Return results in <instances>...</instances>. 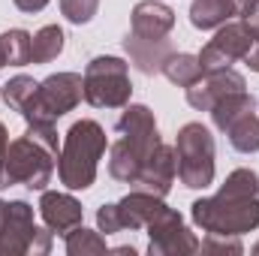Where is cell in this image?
Segmentation results:
<instances>
[{
	"label": "cell",
	"mask_w": 259,
	"mask_h": 256,
	"mask_svg": "<svg viewBox=\"0 0 259 256\" xmlns=\"http://www.w3.org/2000/svg\"><path fill=\"white\" fill-rule=\"evenodd\" d=\"M106 154V130L97 121H75L58 157V175L66 190H88L97 181V166Z\"/></svg>",
	"instance_id": "obj_1"
},
{
	"label": "cell",
	"mask_w": 259,
	"mask_h": 256,
	"mask_svg": "<svg viewBox=\"0 0 259 256\" xmlns=\"http://www.w3.org/2000/svg\"><path fill=\"white\" fill-rule=\"evenodd\" d=\"M193 223L202 232H223V235H244L259 226L256 196H211L193 202Z\"/></svg>",
	"instance_id": "obj_2"
},
{
	"label": "cell",
	"mask_w": 259,
	"mask_h": 256,
	"mask_svg": "<svg viewBox=\"0 0 259 256\" xmlns=\"http://www.w3.org/2000/svg\"><path fill=\"white\" fill-rule=\"evenodd\" d=\"M55 160L58 157L49 148H42L39 142L27 136L15 139L0 160V190L15 187V184H24L30 190H46L55 172Z\"/></svg>",
	"instance_id": "obj_3"
},
{
	"label": "cell",
	"mask_w": 259,
	"mask_h": 256,
	"mask_svg": "<svg viewBox=\"0 0 259 256\" xmlns=\"http://www.w3.org/2000/svg\"><path fill=\"white\" fill-rule=\"evenodd\" d=\"M81 97H84V78L78 72H55L36 84V91L21 109V118L27 124L33 121L55 124L58 118H64L66 112H72L81 103Z\"/></svg>",
	"instance_id": "obj_4"
},
{
	"label": "cell",
	"mask_w": 259,
	"mask_h": 256,
	"mask_svg": "<svg viewBox=\"0 0 259 256\" xmlns=\"http://www.w3.org/2000/svg\"><path fill=\"white\" fill-rule=\"evenodd\" d=\"M178 154V178L184 187L202 190L214 181V136L202 124H184L175 142Z\"/></svg>",
	"instance_id": "obj_5"
},
{
	"label": "cell",
	"mask_w": 259,
	"mask_h": 256,
	"mask_svg": "<svg viewBox=\"0 0 259 256\" xmlns=\"http://www.w3.org/2000/svg\"><path fill=\"white\" fill-rule=\"evenodd\" d=\"M49 250H52V232L33 226V208L21 199L6 202L0 214V256H36Z\"/></svg>",
	"instance_id": "obj_6"
},
{
	"label": "cell",
	"mask_w": 259,
	"mask_h": 256,
	"mask_svg": "<svg viewBox=\"0 0 259 256\" xmlns=\"http://www.w3.org/2000/svg\"><path fill=\"white\" fill-rule=\"evenodd\" d=\"M133 84L130 69L121 58L103 55L94 58L84 69V100L97 109H124L130 103Z\"/></svg>",
	"instance_id": "obj_7"
},
{
	"label": "cell",
	"mask_w": 259,
	"mask_h": 256,
	"mask_svg": "<svg viewBox=\"0 0 259 256\" xmlns=\"http://www.w3.org/2000/svg\"><path fill=\"white\" fill-rule=\"evenodd\" d=\"M148 250L151 256H187V253H196L199 250V241L196 235L184 226L181 214L169 205H163L154 220L148 223Z\"/></svg>",
	"instance_id": "obj_8"
},
{
	"label": "cell",
	"mask_w": 259,
	"mask_h": 256,
	"mask_svg": "<svg viewBox=\"0 0 259 256\" xmlns=\"http://www.w3.org/2000/svg\"><path fill=\"white\" fill-rule=\"evenodd\" d=\"M253 49V36L247 33V27L241 21H226L220 24L217 36L202 49L199 55V64H202V72H211V69H226L235 61L247 58V52Z\"/></svg>",
	"instance_id": "obj_9"
},
{
	"label": "cell",
	"mask_w": 259,
	"mask_h": 256,
	"mask_svg": "<svg viewBox=\"0 0 259 256\" xmlns=\"http://www.w3.org/2000/svg\"><path fill=\"white\" fill-rule=\"evenodd\" d=\"M247 81L241 72H235L232 66L226 69H211V72H202L193 84L187 88V103L199 109V112H211V106L217 100H223L226 94H235V91H244Z\"/></svg>",
	"instance_id": "obj_10"
},
{
	"label": "cell",
	"mask_w": 259,
	"mask_h": 256,
	"mask_svg": "<svg viewBox=\"0 0 259 256\" xmlns=\"http://www.w3.org/2000/svg\"><path fill=\"white\" fill-rule=\"evenodd\" d=\"M118 133L121 139L133 145L145 160L154 154V148L160 145V133H157V121L154 112L148 106H127L124 115L118 118Z\"/></svg>",
	"instance_id": "obj_11"
},
{
	"label": "cell",
	"mask_w": 259,
	"mask_h": 256,
	"mask_svg": "<svg viewBox=\"0 0 259 256\" xmlns=\"http://www.w3.org/2000/svg\"><path fill=\"white\" fill-rule=\"evenodd\" d=\"M175 175H178V154H175V148H169V145L160 142V145L154 148V154L145 160L136 187L154 193V196H166V193L172 190Z\"/></svg>",
	"instance_id": "obj_12"
},
{
	"label": "cell",
	"mask_w": 259,
	"mask_h": 256,
	"mask_svg": "<svg viewBox=\"0 0 259 256\" xmlns=\"http://www.w3.org/2000/svg\"><path fill=\"white\" fill-rule=\"evenodd\" d=\"M175 27V12L172 6L160 0H142L133 9V36L139 39H166L169 30Z\"/></svg>",
	"instance_id": "obj_13"
},
{
	"label": "cell",
	"mask_w": 259,
	"mask_h": 256,
	"mask_svg": "<svg viewBox=\"0 0 259 256\" xmlns=\"http://www.w3.org/2000/svg\"><path fill=\"white\" fill-rule=\"evenodd\" d=\"M39 214L46 220V226L58 235H69L75 226H81V205L69 196V193H52L46 190L39 199Z\"/></svg>",
	"instance_id": "obj_14"
},
{
	"label": "cell",
	"mask_w": 259,
	"mask_h": 256,
	"mask_svg": "<svg viewBox=\"0 0 259 256\" xmlns=\"http://www.w3.org/2000/svg\"><path fill=\"white\" fill-rule=\"evenodd\" d=\"M166 202H163V196H154V193L148 190H136L124 196L121 202H115V211H118V223H121V232L124 229H142V226H148L151 220H154V214L163 208Z\"/></svg>",
	"instance_id": "obj_15"
},
{
	"label": "cell",
	"mask_w": 259,
	"mask_h": 256,
	"mask_svg": "<svg viewBox=\"0 0 259 256\" xmlns=\"http://www.w3.org/2000/svg\"><path fill=\"white\" fill-rule=\"evenodd\" d=\"M124 49H127L130 61L136 64V69L145 72V75L160 72L163 64L169 61V55H172V42L169 39H139L133 33L124 36Z\"/></svg>",
	"instance_id": "obj_16"
},
{
	"label": "cell",
	"mask_w": 259,
	"mask_h": 256,
	"mask_svg": "<svg viewBox=\"0 0 259 256\" xmlns=\"http://www.w3.org/2000/svg\"><path fill=\"white\" fill-rule=\"evenodd\" d=\"M250 6V0H193L190 6V24L196 30H214L226 24L232 15H241Z\"/></svg>",
	"instance_id": "obj_17"
},
{
	"label": "cell",
	"mask_w": 259,
	"mask_h": 256,
	"mask_svg": "<svg viewBox=\"0 0 259 256\" xmlns=\"http://www.w3.org/2000/svg\"><path fill=\"white\" fill-rule=\"evenodd\" d=\"M142 166H145V157L127 145L124 139H118L112 145V154H109V172L115 181H124V184H136L139 175H142Z\"/></svg>",
	"instance_id": "obj_18"
},
{
	"label": "cell",
	"mask_w": 259,
	"mask_h": 256,
	"mask_svg": "<svg viewBox=\"0 0 259 256\" xmlns=\"http://www.w3.org/2000/svg\"><path fill=\"white\" fill-rule=\"evenodd\" d=\"M223 133L229 136V142H232L235 151H241V154H256L259 151V115H256V109L238 115Z\"/></svg>",
	"instance_id": "obj_19"
},
{
	"label": "cell",
	"mask_w": 259,
	"mask_h": 256,
	"mask_svg": "<svg viewBox=\"0 0 259 256\" xmlns=\"http://www.w3.org/2000/svg\"><path fill=\"white\" fill-rule=\"evenodd\" d=\"M253 109H256V100L247 91H235V94H226L223 100H217L211 106V118H214V127L217 130H226L238 115L253 112Z\"/></svg>",
	"instance_id": "obj_20"
},
{
	"label": "cell",
	"mask_w": 259,
	"mask_h": 256,
	"mask_svg": "<svg viewBox=\"0 0 259 256\" xmlns=\"http://www.w3.org/2000/svg\"><path fill=\"white\" fill-rule=\"evenodd\" d=\"M172 84H178V88H190L196 78L202 75V64H199V55H187V52H172L169 55V61L163 64L160 69Z\"/></svg>",
	"instance_id": "obj_21"
},
{
	"label": "cell",
	"mask_w": 259,
	"mask_h": 256,
	"mask_svg": "<svg viewBox=\"0 0 259 256\" xmlns=\"http://www.w3.org/2000/svg\"><path fill=\"white\" fill-rule=\"evenodd\" d=\"M64 52V30L58 24H46L33 33L30 46V64H49Z\"/></svg>",
	"instance_id": "obj_22"
},
{
	"label": "cell",
	"mask_w": 259,
	"mask_h": 256,
	"mask_svg": "<svg viewBox=\"0 0 259 256\" xmlns=\"http://www.w3.org/2000/svg\"><path fill=\"white\" fill-rule=\"evenodd\" d=\"M30 46H33V36L21 27L15 30H6L0 36V55H3V64L9 66H24L30 64Z\"/></svg>",
	"instance_id": "obj_23"
},
{
	"label": "cell",
	"mask_w": 259,
	"mask_h": 256,
	"mask_svg": "<svg viewBox=\"0 0 259 256\" xmlns=\"http://www.w3.org/2000/svg\"><path fill=\"white\" fill-rule=\"evenodd\" d=\"M66 253L69 256H100V253H106V238L100 232H94V229L75 226L66 235Z\"/></svg>",
	"instance_id": "obj_24"
},
{
	"label": "cell",
	"mask_w": 259,
	"mask_h": 256,
	"mask_svg": "<svg viewBox=\"0 0 259 256\" xmlns=\"http://www.w3.org/2000/svg\"><path fill=\"white\" fill-rule=\"evenodd\" d=\"M36 84H39V81H33L30 75H15V78H9V81L3 84V100H6V106H12L15 112H21L24 103L30 100V94L36 91Z\"/></svg>",
	"instance_id": "obj_25"
},
{
	"label": "cell",
	"mask_w": 259,
	"mask_h": 256,
	"mask_svg": "<svg viewBox=\"0 0 259 256\" xmlns=\"http://www.w3.org/2000/svg\"><path fill=\"white\" fill-rule=\"evenodd\" d=\"M220 193H223V196H256L259 193V175L253 169H235V172L223 181Z\"/></svg>",
	"instance_id": "obj_26"
},
{
	"label": "cell",
	"mask_w": 259,
	"mask_h": 256,
	"mask_svg": "<svg viewBox=\"0 0 259 256\" xmlns=\"http://www.w3.org/2000/svg\"><path fill=\"white\" fill-rule=\"evenodd\" d=\"M97 6H100V0H61V12L72 24H88L97 15Z\"/></svg>",
	"instance_id": "obj_27"
},
{
	"label": "cell",
	"mask_w": 259,
	"mask_h": 256,
	"mask_svg": "<svg viewBox=\"0 0 259 256\" xmlns=\"http://www.w3.org/2000/svg\"><path fill=\"white\" fill-rule=\"evenodd\" d=\"M199 250L205 253H241V241L238 235H223V232H208V238L199 244Z\"/></svg>",
	"instance_id": "obj_28"
},
{
	"label": "cell",
	"mask_w": 259,
	"mask_h": 256,
	"mask_svg": "<svg viewBox=\"0 0 259 256\" xmlns=\"http://www.w3.org/2000/svg\"><path fill=\"white\" fill-rule=\"evenodd\" d=\"M241 24L247 27V33L253 36V42L259 39V0H250V6L241 12Z\"/></svg>",
	"instance_id": "obj_29"
},
{
	"label": "cell",
	"mask_w": 259,
	"mask_h": 256,
	"mask_svg": "<svg viewBox=\"0 0 259 256\" xmlns=\"http://www.w3.org/2000/svg\"><path fill=\"white\" fill-rule=\"evenodd\" d=\"M21 12H39V9H46L49 6V0H12Z\"/></svg>",
	"instance_id": "obj_30"
},
{
	"label": "cell",
	"mask_w": 259,
	"mask_h": 256,
	"mask_svg": "<svg viewBox=\"0 0 259 256\" xmlns=\"http://www.w3.org/2000/svg\"><path fill=\"white\" fill-rule=\"evenodd\" d=\"M244 61H247V66H250L253 72H259V39L253 42V49L247 52V58H244Z\"/></svg>",
	"instance_id": "obj_31"
},
{
	"label": "cell",
	"mask_w": 259,
	"mask_h": 256,
	"mask_svg": "<svg viewBox=\"0 0 259 256\" xmlns=\"http://www.w3.org/2000/svg\"><path fill=\"white\" fill-rule=\"evenodd\" d=\"M6 148H9V133L0 124V160H3V154H6Z\"/></svg>",
	"instance_id": "obj_32"
},
{
	"label": "cell",
	"mask_w": 259,
	"mask_h": 256,
	"mask_svg": "<svg viewBox=\"0 0 259 256\" xmlns=\"http://www.w3.org/2000/svg\"><path fill=\"white\" fill-rule=\"evenodd\" d=\"M3 205H6V202H3V199H0V214H3Z\"/></svg>",
	"instance_id": "obj_33"
},
{
	"label": "cell",
	"mask_w": 259,
	"mask_h": 256,
	"mask_svg": "<svg viewBox=\"0 0 259 256\" xmlns=\"http://www.w3.org/2000/svg\"><path fill=\"white\" fill-rule=\"evenodd\" d=\"M253 253H256V256H259V244H256V247H253Z\"/></svg>",
	"instance_id": "obj_34"
},
{
	"label": "cell",
	"mask_w": 259,
	"mask_h": 256,
	"mask_svg": "<svg viewBox=\"0 0 259 256\" xmlns=\"http://www.w3.org/2000/svg\"><path fill=\"white\" fill-rule=\"evenodd\" d=\"M0 66H6V64H3V55H0Z\"/></svg>",
	"instance_id": "obj_35"
}]
</instances>
